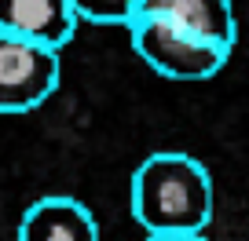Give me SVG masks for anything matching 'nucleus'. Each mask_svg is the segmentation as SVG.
<instances>
[{"label":"nucleus","mask_w":249,"mask_h":241,"mask_svg":"<svg viewBox=\"0 0 249 241\" xmlns=\"http://www.w3.org/2000/svg\"><path fill=\"white\" fill-rule=\"evenodd\" d=\"M128 201L147 234H202L213 219V179L191 154L161 150L132 172Z\"/></svg>","instance_id":"f257e3e1"},{"label":"nucleus","mask_w":249,"mask_h":241,"mask_svg":"<svg viewBox=\"0 0 249 241\" xmlns=\"http://www.w3.org/2000/svg\"><path fill=\"white\" fill-rule=\"evenodd\" d=\"M128 37H132V51L169 80H209L231 59V48H220L154 15H136V22L128 26Z\"/></svg>","instance_id":"f03ea898"},{"label":"nucleus","mask_w":249,"mask_h":241,"mask_svg":"<svg viewBox=\"0 0 249 241\" xmlns=\"http://www.w3.org/2000/svg\"><path fill=\"white\" fill-rule=\"evenodd\" d=\"M59 51L37 40L0 33V113H30L59 88Z\"/></svg>","instance_id":"7ed1b4c3"},{"label":"nucleus","mask_w":249,"mask_h":241,"mask_svg":"<svg viewBox=\"0 0 249 241\" xmlns=\"http://www.w3.org/2000/svg\"><path fill=\"white\" fill-rule=\"evenodd\" d=\"M77 22L73 0H0V33L37 40L55 51L70 44Z\"/></svg>","instance_id":"20e7f679"},{"label":"nucleus","mask_w":249,"mask_h":241,"mask_svg":"<svg viewBox=\"0 0 249 241\" xmlns=\"http://www.w3.org/2000/svg\"><path fill=\"white\" fill-rule=\"evenodd\" d=\"M15 241H99V223L85 201L52 194L22 212Z\"/></svg>","instance_id":"39448f33"},{"label":"nucleus","mask_w":249,"mask_h":241,"mask_svg":"<svg viewBox=\"0 0 249 241\" xmlns=\"http://www.w3.org/2000/svg\"><path fill=\"white\" fill-rule=\"evenodd\" d=\"M140 15L169 18L220 48H234V8L231 0H140Z\"/></svg>","instance_id":"423d86ee"},{"label":"nucleus","mask_w":249,"mask_h":241,"mask_svg":"<svg viewBox=\"0 0 249 241\" xmlns=\"http://www.w3.org/2000/svg\"><path fill=\"white\" fill-rule=\"evenodd\" d=\"M73 8L85 22L99 26H132L140 15V0H73Z\"/></svg>","instance_id":"0eeeda50"},{"label":"nucleus","mask_w":249,"mask_h":241,"mask_svg":"<svg viewBox=\"0 0 249 241\" xmlns=\"http://www.w3.org/2000/svg\"><path fill=\"white\" fill-rule=\"evenodd\" d=\"M143 241H205L202 234H147Z\"/></svg>","instance_id":"6e6552de"}]
</instances>
